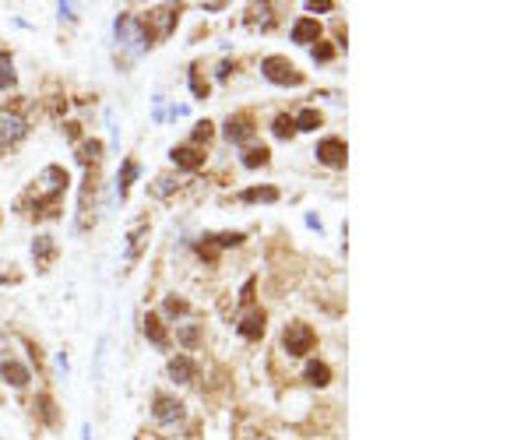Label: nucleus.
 <instances>
[{"mask_svg": "<svg viewBox=\"0 0 528 440\" xmlns=\"http://www.w3.org/2000/svg\"><path fill=\"white\" fill-rule=\"evenodd\" d=\"M197 338H201L197 324H183V328H180V342H183L187 349H194V345H197Z\"/></svg>", "mask_w": 528, "mask_h": 440, "instance_id": "30", "label": "nucleus"}, {"mask_svg": "<svg viewBox=\"0 0 528 440\" xmlns=\"http://www.w3.org/2000/svg\"><path fill=\"white\" fill-rule=\"evenodd\" d=\"M18 85V74H15V57L8 50H0V88H15Z\"/></svg>", "mask_w": 528, "mask_h": 440, "instance_id": "17", "label": "nucleus"}, {"mask_svg": "<svg viewBox=\"0 0 528 440\" xmlns=\"http://www.w3.org/2000/svg\"><path fill=\"white\" fill-rule=\"evenodd\" d=\"M314 345H317V335H314V328L303 324V321H293V324L286 328V335H282V349H286V356H293V359L307 356Z\"/></svg>", "mask_w": 528, "mask_h": 440, "instance_id": "2", "label": "nucleus"}, {"mask_svg": "<svg viewBox=\"0 0 528 440\" xmlns=\"http://www.w3.org/2000/svg\"><path fill=\"white\" fill-rule=\"evenodd\" d=\"M152 415L159 422H180L183 419V401H176L173 394H155L152 398Z\"/></svg>", "mask_w": 528, "mask_h": 440, "instance_id": "6", "label": "nucleus"}, {"mask_svg": "<svg viewBox=\"0 0 528 440\" xmlns=\"http://www.w3.org/2000/svg\"><path fill=\"white\" fill-rule=\"evenodd\" d=\"M57 11H60V18H67V22H74V8H71V4H60Z\"/></svg>", "mask_w": 528, "mask_h": 440, "instance_id": "37", "label": "nucleus"}, {"mask_svg": "<svg viewBox=\"0 0 528 440\" xmlns=\"http://www.w3.org/2000/svg\"><path fill=\"white\" fill-rule=\"evenodd\" d=\"M32 408L39 412V419H43V422H50V426H57V422H60V412H57V405H53V398H50V394H36Z\"/></svg>", "mask_w": 528, "mask_h": 440, "instance_id": "18", "label": "nucleus"}, {"mask_svg": "<svg viewBox=\"0 0 528 440\" xmlns=\"http://www.w3.org/2000/svg\"><path fill=\"white\" fill-rule=\"evenodd\" d=\"M264 324H268V317H264V310H250L246 317H239L236 331H239V338H246V342H257V338L264 335Z\"/></svg>", "mask_w": 528, "mask_h": 440, "instance_id": "7", "label": "nucleus"}, {"mask_svg": "<svg viewBox=\"0 0 528 440\" xmlns=\"http://www.w3.org/2000/svg\"><path fill=\"white\" fill-rule=\"evenodd\" d=\"M211 134H215V124H211V120H201V124L194 127V138H190V141H194V148H197V145H208V141H211Z\"/></svg>", "mask_w": 528, "mask_h": 440, "instance_id": "26", "label": "nucleus"}, {"mask_svg": "<svg viewBox=\"0 0 528 440\" xmlns=\"http://www.w3.org/2000/svg\"><path fill=\"white\" fill-rule=\"evenodd\" d=\"M246 236L243 233H218V236H211V244L218 247V251H225V247H239Z\"/></svg>", "mask_w": 528, "mask_h": 440, "instance_id": "29", "label": "nucleus"}, {"mask_svg": "<svg viewBox=\"0 0 528 440\" xmlns=\"http://www.w3.org/2000/svg\"><path fill=\"white\" fill-rule=\"evenodd\" d=\"M145 335L159 345V349H169V335H166V324L159 314H145Z\"/></svg>", "mask_w": 528, "mask_h": 440, "instance_id": "15", "label": "nucleus"}, {"mask_svg": "<svg viewBox=\"0 0 528 440\" xmlns=\"http://www.w3.org/2000/svg\"><path fill=\"white\" fill-rule=\"evenodd\" d=\"M260 74L272 85H303V71H296V64H289L286 57H264L260 60Z\"/></svg>", "mask_w": 528, "mask_h": 440, "instance_id": "3", "label": "nucleus"}, {"mask_svg": "<svg viewBox=\"0 0 528 440\" xmlns=\"http://www.w3.org/2000/svg\"><path fill=\"white\" fill-rule=\"evenodd\" d=\"M331 57H335V50H331L328 43H317V46H314V60H321V64H328Z\"/></svg>", "mask_w": 528, "mask_h": 440, "instance_id": "33", "label": "nucleus"}, {"mask_svg": "<svg viewBox=\"0 0 528 440\" xmlns=\"http://www.w3.org/2000/svg\"><path fill=\"white\" fill-rule=\"evenodd\" d=\"M190 92H194L197 99H208V85H204L197 74H190Z\"/></svg>", "mask_w": 528, "mask_h": 440, "instance_id": "34", "label": "nucleus"}, {"mask_svg": "<svg viewBox=\"0 0 528 440\" xmlns=\"http://www.w3.org/2000/svg\"><path fill=\"white\" fill-rule=\"evenodd\" d=\"M307 8H310V11H335V4H331V0H321V4H317V0H310Z\"/></svg>", "mask_w": 528, "mask_h": 440, "instance_id": "35", "label": "nucleus"}, {"mask_svg": "<svg viewBox=\"0 0 528 440\" xmlns=\"http://www.w3.org/2000/svg\"><path fill=\"white\" fill-rule=\"evenodd\" d=\"M29 134V124L15 113H0V148H15Z\"/></svg>", "mask_w": 528, "mask_h": 440, "instance_id": "4", "label": "nucleus"}, {"mask_svg": "<svg viewBox=\"0 0 528 440\" xmlns=\"http://www.w3.org/2000/svg\"><path fill=\"white\" fill-rule=\"evenodd\" d=\"M106 338H99V349H95V384H103L106 380Z\"/></svg>", "mask_w": 528, "mask_h": 440, "instance_id": "28", "label": "nucleus"}, {"mask_svg": "<svg viewBox=\"0 0 528 440\" xmlns=\"http://www.w3.org/2000/svg\"><path fill=\"white\" fill-rule=\"evenodd\" d=\"M293 124H296V131H317L321 127V113L317 109H303L300 116H293Z\"/></svg>", "mask_w": 528, "mask_h": 440, "instance_id": "24", "label": "nucleus"}, {"mask_svg": "<svg viewBox=\"0 0 528 440\" xmlns=\"http://www.w3.org/2000/svg\"><path fill=\"white\" fill-rule=\"evenodd\" d=\"M197 254H201L204 261H215V258H218V247L211 244V236H204V244H197Z\"/></svg>", "mask_w": 528, "mask_h": 440, "instance_id": "31", "label": "nucleus"}, {"mask_svg": "<svg viewBox=\"0 0 528 440\" xmlns=\"http://www.w3.org/2000/svg\"><path fill=\"white\" fill-rule=\"evenodd\" d=\"M293 43H303V46L321 43V25H317V18H300V22L293 25Z\"/></svg>", "mask_w": 528, "mask_h": 440, "instance_id": "13", "label": "nucleus"}, {"mask_svg": "<svg viewBox=\"0 0 528 440\" xmlns=\"http://www.w3.org/2000/svg\"><path fill=\"white\" fill-rule=\"evenodd\" d=\"M317 162H324V166H331V169H342L345 166V141L342 138H324V141H317Z\"/></svg>", "mask_w": 528, "mask_h": 440, "instance_id": "5", "label": "nucleus"}, {"mask_svg": "<svg viewBox=\"0 0 528 440\" xmlns=\"http://www.w3.org/2000/svg\"><path fill=\"white\" fill-rule=\"evenodd\" d=\"M145 236H148V222H138V226H134V229L127 233V258H131V261L138 258V251H141Z\"/></svg>", "mask_w": 528, "mask_h": 440, "instance_id": "21", "label": "nucleus"}, {"mask_svg": "<svg viewBox=\"0 0 528 440\" xmlns=\"http://www.w3.org/2000/svg\"><path fill=\"white\" fill-rule=\"evenodd\" d=\"M303 380H307L310 387H328V384H331V366H328V363L310 359V363L303 366Z\"/></svg>", "mask_w": 528, "mask_h": 440, "instance_id": "14", "label": "nucleus"}, {"mask_svg": "<svg viewBox=\"0 0 528 440\" xmlns=\"http://www.w3.org/2000/svg\"><path fill=\"white\" fill-rule=\"evenodd\" d=\"M275 8L272 4H260V8H250V25H260V29H272L275 25Z\"/></svg>", "mask_w": 528, "mask_h": 440, "instance_id": "23", "label": "nucleus"}, {"mask_svg": "<svg viewBox=\"0 0 528 440\" xmlns=\"http://www.w3.org/2000/svg\"><path fill=\"white\" fill-rule=\"evenodd\" d=\"M99 159H103V141L88 138V141H81V145H78V162H81L85 169L99 166Z\"/></svg>", "mask_w": 528, "mask_h": 440, "instance_id": "16", "label": "nucleus"}, {"mask_svg": "<svg viewBox=\"0 0 528 440\" xmlns=\"http://www.w3.org/2000/svg\"><path fill=\"white\" fill-rule=\"evenodd\" d=\"M53 258H57V240L53 236H36L32 240V261H36V268L46 272Z\"/></svg>", "mask_w": 528, "mask_h": 440, "instance_id": "9", "label": "nucleus"}, {"mask_svg": "<svg viewBox=\"0 0 528 440\" xmlns=\"http://www.w3.org/2000/svg\"><path fill=\"white\" fill-rule=\"evenodd\" d=\"M138 173H141V169H138V162H134V159H127V162H124V169H120V176H117V194H120V201L127 197V190H131V183L138 180Z\"/></svg>", "mask_w": 528, "mask_h": 440, "instance_id": "19", "label": "nucleus"}, {"mask_svg": "<svg viewBox=\"0 0 528 440\" xmlns=\"http://www.w3.org/2000/svg\"><path fill=\"white\" fill-rule=\"evenodd\" d=\"M166 370H169V377H173L176 384H194V377H197V363H194L190 356H173Z\"/></svg>", "mask_w": 528, "mask_h": 440, "instance_id": "10", "label": "nucleus"}, {"mask_svg": "<svg viewBox=\"0 0 528 440\" xmlns=\"http://www.w3.org/2000/svg\"><path fill=\"white\" fill-rule=\"evenodd\" d=\"M239 201H243V204H253V201H279V190H275V187H250V190L239 194Z\"/></svg>", "mask_w": 528, "mask_h": 440, "instance_id": "22", "label": "nucleus"}, {"mask_svg": "<svg viewBox=\"0 0 528 440\" xmlns=\"http://www.w3.org/2000/svg\"><path fill=\"white\" fill-rule=\"evenodd\" d=\"M64 134H67V138H78V134H81V124H64Z\"/></svg>", "mask_w": 528, "mask_h": 440, "instance_id": "38", "label": "nucleus"}, {"mask_svg": "<svg viewBox=\"0 0 528 440\" xmlns=\"http://www.w3.org/2000/svg\"><path fill=\"white\" fill-rule=\"evenodd\" d=\"M225 138H229V141H236V145L250 141V138H253V120H250L246 113L229 116V120H225Z\"/></svg>", "mask_w": 528, "mask_h": 440, "instance_id": "8", "label": "nucleus"}, {"mask_svg": "<svg viewBox=\"0 0 528 440\" xmlns=\"http://www.w3.org/2000/svg\"><path fill=\"white\" fill-rule=\"evenodd\" d=\"M148 190H152V197H169V194L176 190V180H173V176H159Z\"/></svg>", "mask_w": 528, "mask_h": 440, "instance_id": "27", "label": "nucleus"}, {"mask_svg": "<svg viewBox=\"0 0 528 440\" xmlns=\"http://www.w3.org/2000/svg\"><path fill=\"white\" fill-rule=\"evenodd\" d=\"M67 169L64 166H46L36 180V201H32V215H57V204L67 190Z\"/></svg>", "mask_w": 528, "mask_h": 440, "instance_id": "1", "label": "nucleus"}, {"mask_svg": "<svg viewBox=\"0 0 528 440\" xmlns=\"http://www.w3.org/2000/svg\"><path fill=\"white\" fill-rule=\"evenodd\" d=\"M0 377H4L11 387H25V384L32 380L29 366H25V363H15V359H4V363H0Z\"/></svg>", "mask_w": 528, "mask_h": 440, "instance_id": "12", "label": "nucleus"}, {"mask_svg": "<svg viewBox=\"0 0 528 440\" xmlns=\"http://www.w3.org/2000/svg\"><path fill=\"white\" fill-rule=\"evenodd\" d=\"M268 159H272V152L264 148V145H250L246 152H243V166L246 169H257V166H268Z\"/></svg>", "mask_w": 528, "mask_h": 440, "instance_id": "20", "label": "nucleus"}, {"mask_svg": "<svg viewBox=\"0 0 528 440\" xmlns=\"http://www.w3.org/2000/svg\"><path fill=\"white\" fill-rule=\"evenodd\" d=\"M272 131H275V138H282V141H286V138H293V134H296V124H293V116H289V113H279V116H275V124H272Z\"/></svg>", "mask_w": 528, "mask_h": 440, "instance_id": "25", "label": "nucleus"}, {"mask_svg": "<svg viewBox=\"0 0 528 440\" xmlns=\"http://www.w3.org/2000/svg\"><path fill=\"white\" fill-rule=\"evenodd\" d=\"M253 286H257L253 279H250V282L243 286V293H239V303H250V300H253Z\"/></svg>", "mask_w": 528, "mask_h": 440, "instance_id": "36", "label": "nucleus"}, {"mask_svg": "<svg viewBox=\"0 0 528 440\" xmlns=\"http://www.w3.org/2000/svg\"><path fill=\"white\" fill-rule=\"evenodd\" d=\"M169 159H173L180 169H201V166H204V152H201V148H194V145H180V148H173V152H169Z\"/></svg>", "mask_w": 528, "mask_h": 440, "instance_id": "11", "label": "nucleus"}, {"mask_svg": "<svg viewBox=\"0 0 528 440\" xmlns=\"http://www.w3.org/2000/svg\"><path fill=\"white\" fill-rule=\"evenodd\" d=\"M166 314H169V317H180V314H187V300H176V296H169V300H166Z\"/></svg>", "mask_w": 528, "mask_h": 440, "instance_id": "32", "label": "nucleus"}]
</instances>
